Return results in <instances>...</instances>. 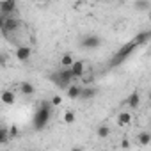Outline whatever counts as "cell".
Listing matches in <instances>:
<instances>
[{"mask_svg":"<svg viewBox=\"0 0 151 151\" xmlns=\"http://www.w3.org/2000/svg\"><path fill=\"white\" fill-rule=\"evenodd\" d=\"M52 109H55V107L52 105V101H43V103H41V107L37 109V112H36V116H34V119H32L36 130H41V128H45V126L48 124V121H50V117H52Z\"/></svg>","mask_w":151,"mask_h":151,"instance_id":"1","label":"cell"},{"mask_svg":"<svg viewBox=\"0 0 151 151\" xmlns=\"http://www.w3.org/2000/svg\"><path fill=\"white\" fill-rule=\"evenodd\" d=\"M22 27V22L14 16H0V29H2V34L6 37H9L11 34H14L18 29Z\"/></svg>","mask_w":151,"mask_h":151,"instance_id":"2","label":"cell"},{"mask_svg":"<svg viewBox=\"0 0 151 151\" xmlns=\"http://www.w3.org/2000/svg\"><path fill=\"white\" fill-rule=\"evenodd\" d=\"M53 78H55L53 82L59 84L60 87H68V86L73 84V80H77V78H75V75H73V71H71V68H60L53 75Z\"/></svg>","mask_w":151,"mask_h":151,"instance_id":"3","label":"cell"},{"mask_svg":"<svg viewBox=\"0 0 151 151\" xmlns=\"http://www.w3.org/2000/svg\"><path fill=\"white\" fill-rule=\"evenodd\" d=\"M137 46H139V45H137V41H135V39H133L130 45H124V46H123L119 52H116V55H114L112 62H114V64H119V62H123V60H124V59H126V57H128V55H130V53H132L135 48H137Z\"/></svg>","mask_w":151,"mask_h":151,"instance_id":"4","label":"cell"},{"mask_svg":"<svg viewBox=\"0 0 151 151\" xmlns=\"http://www.w3.org/2000/svg\"><path fill=\"white\" fill-rule=\"evenodd\" d=\"M14 55H16V59L20 62H27L30 59V55H32V48L29 45H18L16 50H14Z\"/></svg>","mask_w":151,"mask_h":151,"instance_id":"5","label":"cell"},{"mask_svg":"<svg viewBox=\"0 0 151 151\" xmlns=\"http://www.w3.org/2000/svg\"><path fill=\"white\" fill-rule=\"evenodd\" d=\"M0 13L4 16H14L16 13V0H2L0 2Z\"/></svg>","mask_w":151,"mask_h":151,"instance_id":"6","label":"cell"},{"mask_svg":"<svg viewBox=\"0 0 151 151\" xmlns=\"http://www.w3.org/2000/svg\"><path fill=\"white\" fill-rule=\"evenodd\" d=\"M100 45H101V39H100L98 36H94V34H89V36H86V37L82 39V46H84V48H89V50L98 48Z\"/></svg>","mask_w":151,"mask_h":151,"instance_id":"7","label":"cell"},{"mask_svg":"<svg viewBox=\"0 0 151 151\" xmlns=\"http://www.w3.org/2000/svg\"><path fill=\"white\" fill-rule=\"evenodd\" d=\"M71 71L75 75V78H82L84 75H86V64H84V60H75L71 64Z\"/></svg>","mask_w":151,"mask_h":151,"instance_id":"8","label":"cell"},{"mask_svg":"<svg viewBox=\"0 0 151 151\" xmlns=\"http://www.w3.org/2000/svg\"><path fill=\"white\" fill-rule=\"evenodd\" d=\"M117 126H121V128H124V126H130L132 124V121H133V117H132V114L128 112V110H124V112H119L117 114Z\"/></svg>","mask_w":151,"mask_h":151,"instance_id":"9","label":"cell"},{"mask_svg":"<svg viewBox=\"0 0 151 151\" xmlns=\"http://www.w3.org/2000/svg\"><path fill=\"white\" fill-rule=\"evenodd\" d=\"M82 96V87L77 86V84H71L68 86V98L69 100H78Z\"/></svg>","mask_w":151,"mask_h":151,"instance_id":"10","label":"cell"},{"mask_svg":"<svg viewBox=\"0 0 151 151\" xmlns=\"http://www.w3.org/2000/svg\"><path fill=\"white\" fill-rule=\"evenodd\" d=\"M0 98H2V103L7 105V107H9V105H14V101H16V96H14L13 91H4Z\"/></svg>","mask_w":151,"mask_h":151,"instance_id":"11","label":"cell"},{"mask_svg":"<svg viewBox=\"0 0 151 151\" xmlns=\"http://www.w3.org/2000/svg\"><path fill=\"white\" fill-rule=\"evenodd\" d=\"M96 96V87H91V86H84L82 87V96L84 100H93Z\"/></svg>","mask_w":151,"mask_h":151,"instance_id":"12","label":"cell"},{"mask_svg":"<svg viewBox=\"0 0 151 151\" xmlns=\"http://www.w3.org/2000/svg\"><path fill=\"white\" fill-rule=\"evenodd\" d=\"M139 105H140V96H139V93H132V94L128 96V109H139Z\"/></svg>","mask_w":151,"mask_h":151,"instance_id":"13","label":"cell"},{"mask_svg":"<svg viewBox=\"0 0 151 151\" xmlns=\"http://www.w3.org/2000/svg\"><path fill=\"white\" fill-rule=\"evenodd\" d=\"M137 140H139L140 146H147V144H151V132H140V133L137 135Z\"/></svg>","mask_w":151,"mask_h":151,"instance_id":"14","label":"cell"},{"mask_svg":"<svg viewBox=\"0 0 151 151\" xmlns=\"http://www.w3.org/2000/svg\"><path fill=\"white\" fill-rule=\"evenodd\" d=\"M11 140V133H9V128L7 126H2L0 128V146H4Z\"/></svg>","mask_w":151,"mask_h":151,"instance_id":"15","label":"cell"},{"mask_svg":"<svg viewBox=\"0 0 151 151\" xmlns=\"http://www.w3.org/2000/svg\"><path fill=\"white\" fill-rule=\"evenodd\" d=\"M20 91H22V94H27V96H30V94H34V86L30 84V82H22L20 84Z\"/></svg>","mask_w":151,"mask_h":151,"instance_id":"16","label":"cell"},{"mask_svg":"<svg viewBox=\"0 0 151 151\" xmlns=\"http://www.w3.org/2000/svg\"><path fill=\"white\" fill-rule=\"evenodd\" d=\"M73 62H75V59H73L71 53H64V55L60 57V68H71Z\"/></svg>","mask_w":151,"mask_h":151,"instance_id":"17","label":"cell"},{"mask_svg":"<svg viewBox=\"0 0 151 151\" xmlns=\"http://www.w3.org/2000/svg\"><path fill=\"white\" fill-rule=\"evenodd\" d=\"M62 121H64L66 124H73L75 121H77V116H75V112H73V110H66V112H64V116H62Z\"/></svg>","mask_w":151,"mask_h":151,"instance_id":"18","label":"cell"},{"mask_svg":"<svg viewBox=\"0 0 151 151\" xmlns=\"http://www.w3.org/2000/svg\"><path fill=\"white\" fill-rule=\"evenodd\" d=\"M96 135H98L100 139H107V137H110V128H109V126H105V124H101V126H98Z\"/></svg>","mask_w":151,"mask_h":151,"instance_id":"19","label":"cell"},{"mask_svg":"<svg viewBox=\"0 0 151 151\" xmlns=\"http://www.w3.org/2000/svg\"><path fill=\"white\" fill-rule=\"evenodd\" d=\"M50 101H52V105H53V107H59V105L62 103V98H60V94H55V96H52V100H50Z\"/></svg>","mask_w":151,"mask_h":151,"instance_id":"20","label":"cell"},{"mask_svg":"<svg viewBox=\"0 0 151 151\" xmlns=\"http://www.w3.org/2000/svg\"><path fill=\"white\" fill-rule=\"evenodd\" d=\"M137 7H144V9H151L149 4H147V0H139L137 2Z\"/></svg>","mask_w":151,"mask_h":151,"instance_id":"21","label":"cell"},{"mask_svg":"<svg viewBox=\"0 0 151 151\" xmlns=\"http://www.w3.org/2000/svg\"><path fill=\"white\" fill-rule=\"evenodd\" d=\"M9 133H11V139H14L18 135V126H11L9 128Z\"/></svg>","mask_w":151,"mask_h":151,"instance_id":"22","label":"cell"},{"mask_svg":"<svg viewBox=\"0 0 151 151\" xmlns=\"http://www.w3.org/2000/svg\"><path fill=\"white\" fill-rule=\"evenodd\" d=\"M147 22H149V23H151V9H149V11H147Z\"/></svg>","mask_w":151,"mask_h":151,"instance_id":"23","label":"cell"},{"mask_svg":"<svg viewBox=\"0 0 151 151\" xmlns=\"http://www.w3.org/2000/svg\"><path fill=\"white\" fill-rule=\"evenodd\" d=\"M34 2H37V4H43V2H46V0H34Z\"/></svg>","mask_w":151,"mask_h":151,"instance_id":"24","label":"cell"},{"mask_svg":"<svg viewBox=\"0 0 151 151\" xmlns=\"http://www.w3.org/2000/svg\"><path fill=\"white\" fill-rule=\"evenodd\" d=\"M149 101H151V93H149Z\"/></svg>","mask_w":151,"mask_h":151,"instance_id":"25","label":"cell"}]
</instances>
